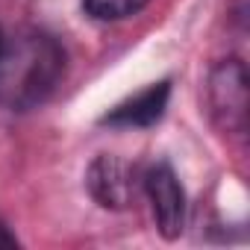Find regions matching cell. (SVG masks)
Returning a JSON list of instances; mask_svg holds the SVG:
<instances>
[{"instance_id": "obj_1", "label": "cell", "mask_w": 250, "mask_h": 250, "mask_svg": "<svg viewBox=\"0 0 250 250\" xmlns=\"http://www.w3.org/2000/svg\"><path fill=\"white\" fill-rule=\"evenodd\" d=\"M65 77V50L47 33H18L0 44V106L27 112L42 106Z\"/></svg>"}, {"instance_id": "obj_2", "label": "cell", "mask_w": 250, "mask_h": 250, "mask_svg": "<svg viewBox=\"0 0 250 250\" xmlns=\"http://www.w3.org/2000/svg\"><path fill=\"white\" fill-rule=\"evenodd\" d=\"M145 191L153 206L156 227L165 238H177L186 224V194L168 162H156L145 174Z\"/></svg>"}, {"instance_id": "obj_3", "label": "cell", "mask_w": 250, "mask_h": 250, "mask_svg": "<svg viewBox=\"0 0 250 250\" xmlns=\"http://www.w3.org/2000/svg\"><path fill=\"white\" fill-rule=\"evenodd\" d=\"M212 109L227 130H244L247 118V77L241 62H227L212 77Z\"/></svg>"}, {"instance_id": "obj_4", "label": "cell", "mask_w": 250, "mask_h": 250, "mask_svg": "<svg viewBox=\"0 0 250 250\" xmlns=\"http://www.w3.org/2000/svg\"><path fill=\"white\" fill-rule=\"evenodd\" d=\"M168 94H171V83H156V85L145 88L142 94L115 106L103 118V124H109V127H150L153 121L162 118V112L168 106Z\"/></svg>"}, {"instance_id": "obj_5", "label": "cell", "mask_w": 250, "mask_h": 250, "mask_svg": "<svg viewBox=\"0 0 250 250\" xmlns=\"http://www.w3.org/2000/svg\"><path fill=\"white\" fill-rule=\"evenodd\" d=\"M88 188L94 194V200L106 209H124L130 203V191H133V183H130V174L118 159L112 156H100L91 171H88Z\"/></svg>"}, {"instance_id": "obj_6", "label": "cell", "mask_w": 250, "mask_h": 250, "mask_svg": "<svg viewBox=\"0 0 250 250\" xmlns=\"http://www.w3.org/2000/svg\"><path fill=\"white\" fill-rule=\"evenodd\" d=\"M145 3L147 0H83V6L100 21H118V18L136 15Z\"/></svg>"}, {"instance_id": "obj_7", "label": "cell", "mask_w": 250, "mask_h": 250, "mask_svg": "<svg viewBox=\"0 0 250 250\" xmlns=\"http://www.w3.org/2000/svg\"><path fill=\"white\" fill-rule=\"evenodd\" d=\"M18 241H15V235L3 227V224H0V247H15Z\"/></svg>"}, {"instance_id": "obj_8", "label": "cell", "mask_w": 250, "mask_h": 250, "mask_svg": "<svg viewBox=\"0 0 250 250\" xmlns=\"http://www.w3.org/2000/svg\"><path fill=\"white\" fill-rule=\"evenodd\" d=\"M0 44H3V36H0Z\"/></svg>"}]
</instances>
